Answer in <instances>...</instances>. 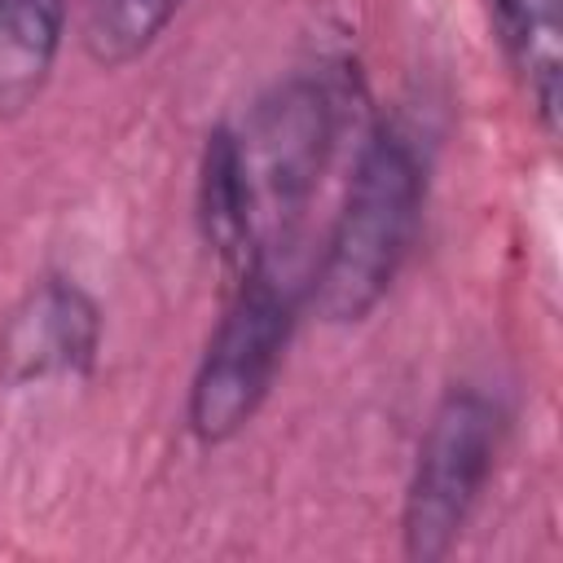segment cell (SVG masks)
Listing matches in <instances>:
<instances>
[{
	"label": "cell",
	"mask_w": 563,
	"mask_h": 563,
	"mask_svg": "<svg viewBox=\"0 0 563 563\" xmlns=\"http://www.w3.org/2000/svg\"><path fill=\"white\" fill-rule=\"evenodd\" d=\"M497 44L519 75L532 114L554 136L559 128V66H563V22L559 0H488Z\"/></svg>",
	"instance_id": "obj_7"
},
{
	"label": "cell",
	"mask_w": 563,
	"mask_h": 563,
	"mask_svg": "<svg viewBox=\"0 0 563 563\" xmlns=\"http://www.w3.org/2000/svg\"><path fill=\"white\" fill-rule=\"evenodd\" d=\"M422 207H427L422 150L400 123L378 119L361 141L339 216L303 286V303L325 325L365 321L387 299L400 268L409 264Z\"/></svg>",
	"instance_id": "obj_1"
},
{
	"label": "cell",
	"mask_w": 563,
	"mask_h": 563,
	"mask_svg": "<svg viewBox=\"0 0 563 563\" xmlns=\"http://www.w3.org/2000/svg\"><path fill=\"white\" fill-rule=\"evenodd\" d=\"M185 0H79V48L92 66L119 70L145 57Z\"/></svg>",
	"instance_id": "obj_9"
},
{
	"label": "cell",
	"mask_w": 563,
	"mask_h": 563,
	"mask_svg": "<svg viewBox=\"0 0 563 563\" xmlns=\"http://www.w3.org/2000/svg\"><path fill=\"white\" fill-rule=\"evenodd\" d=\"M339 136V92L321 75H295L277 84L246 128L238 132L246 180L255 194V224H260V255L290 251L303 207L330 163Z\"/></svg>",
	"instance_id": "obj_4"
},
{
	"label": "cell",
	"mask_w": 563,
	"mask_h": 563,
	"mask_svg": "<svg viewBox=\"0 0 563 563\" xmlns=\"http://www.w3.org/2000/svg\"><path fill=\"white\" fill-rule=\"evenodd\" d=\"M506 444V409L497 396L462 383L431 409L400 506V545L413 563L444 559L471 523Z\"/></svg>",
	"instance_id": "obj_3"
},
{
	"label": "cell",
	"mask_w": 563,
	"mask_h": 563,
	"mask_svg": "<svg viewBox=\"0 0 563 563\" xmlns=\"http://www.w3.org/2000/svg\"><path fill=\"white\" fill-rule=\"evenodd\" d=\"M303 286L308 282L290 277L277 255H260L246 273H238L189 378L185 422L198 444H224L251 427L286 361L303 308Z\"/></svg>",
	"instance_id": "obj_2"
},
{
	"label": "cell",
	"mask_w": 563,
	"mask_h": 563,
	"mask_svg": "<svg viewBox=\"0 0 563 563\" xmlns=\"http://www.w3.org/2000/svg\"><path fill=\"white\" fill-rule=\"evenodd\" d=\"M101 308L70 277H40L0 321V383L31 387L84 378L101 356Z\"/></svg>",
	"instance_id": "obj_5"
},
{
	"label": "cell",
	"mask_w": 563,
	"mask_h": 563,
	"mask_svg": "<svg viewBox=\"0 0 563 563\" xmlns=\"http://www.w3.org/2000/svg\"><path fill=\"white\" fill-rule=\"evenodd\" d=\"M66 0H0V119L22 114L44 92L62 40Z\"/></svg>",
	"instance_id": "obj_8"
},
{
	"label": "cell",
	"mask_w": 563,
	"mask_h": 563,
	"mask_svg": "<svg viewBox=\"0 0 563 563\" xmlns=\"http://www.w3.org/2000/svg\"><path fill=\"white\" fill-rule=\"evenodd\" d=\"M194 220L207 242V251L229 268L233 277L260 260V224H255V194L246 180L238 128L216 123L202 141L198 158V185H194Z\"/></svg>",
	"instance_id": "obj_6"
}]
</instances>
